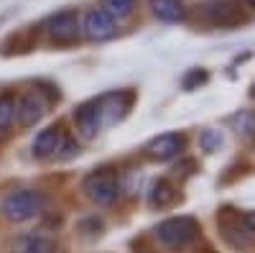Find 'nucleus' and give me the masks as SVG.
I'll use <instances>...</instances> for the list:
<instances>
[{
  "mask_svg": "<svg viewBox=\"0 0 255 253\" xmlns=\"http://www.w3.org/2000/svg\"><path fill=\"white\" fill-rule=\"evenodd\" d=\"M44 207H46L44 192H36V189H15V192H10L3 200L0 213L13 223H26V220L44 213Z\"/></svg>",
  "mask_w": 255,
  "mask_h": 253,
  "instance_id": "1",
  "label": "nucleus"
},
{
  "mask_svg": "<svg viewBox=\"0 0 255 253\" xmlns=\"http://www.w3.org/2000/svg\"><path fill=\"white\" fill-rule=\"evenodd\" d=\"M82 189L92 202L97 205H113L120 195V182L115 177V172L110 169H100V172H92L87 179L82 182Z\"/></svg>",
  "mask_w": 255,
  "mask_h": 253,
  "instance_id": "2",
  "label": "nucleus"
},
{
  "mask_svg": "<svg viewBox=\"0 0 255 253\" xmlns=\"http://www.w3.org/2000/svg\"><path fill=\"white\" fill-rule=\"evenodd\" d=\"M199 233V225L194 218H171V220H163L158 225V241L166 248H186L191 241L197 238Z\"/></svg>",
  "mask_w": 255,
  "mask_h": 253,
  "instance_id": "3",
  "label": "nucleus"
},
{
  "mask_svg": "<svg viewBox=\"0 0 255 253\" xmlns=\"http://www.w3.org/2000/svg\"><path fill=\"white\" fill-rule=\"evenodd\" d=\"M135 95L133 92H128V90H118V92H108V95H102L97 102V110H100V123H102V128L105 125H115L128 110H130V105H133Z\"/></svg>",
  "mask_w": 255,
  "mask_h": 253,
  "instance_id": "4",
  "label": "nucleus"
},
{
  "mask_svg": "<svg viewBox=\"0 0 255 253\" xmlns=\"http://www.w3.org/2000/svg\"><path fill=\"white\" fill-rule=\"evenodd\" d=\"M46 33L56 41V44H72L82 33L79 15L74 10H61L46 20Z\"/></svg>",
  "mask_w": 255,
  "mask_h": 253,
  "instance_id": "5",
  "label": "nucleus"
},
{
  "mask_svg": "<svg viewBox=\"0 0 255 253\" xmlns=\"http://www.w3.org/2000/svg\"><path fill=\"white\" fill-rule=\"evenodd\" d=\"M204 15L212 26H220V28H232V26L243 23L240 8L232 0H209L204 5Z\"/></svg>",
  "mask_w": 255,
  "mask_h": 253,
  "instance_id": "6",
  "label": "nucleus"
},
{
  "mask_svg": "<svg viewBox=\"0 0 255 253\" xmlns=\"http://www.w3.org/2000/svg\"><path fill=\"white\" fill-rule=\"evenodd\" d=\"M82 33L87 36L90 41H105V38H110L115 33V20L102 8H92L87 15H84Z\"/></svg>",
  "mask_w": 255,
  "mask_h": 253,
  "instance_id": "7",
  "label": "nucleus"
},
{
  "mask_svg": "<svg viewBox=\"0 0 255 253\" xmlns=\"http://www.w3.org/2000/svg\"><path fill=\"white\" fill-rule=\"evenodd\" d=\"M64 141H67V136H64L61 125H49V128H44V131L36 136V141H33V156L46 159V156L59 154Z\"/></svg>",
  "mask_w": 255,
  "mask_h": 253,
  "instance_id": "8",
  "label": "nucleus"
},
{
  "mask_svg": "<svg viewBox=\"0 0 255 253\" xmlns=\"http://www.w3.org/2000/svg\"><path fill=\"white\" fill-rule=\"evenodd\" d=\"M46 113V100L41 92H28L26 97H20V102H15V115L20 120V125H36Z\"/></svg>",
  "mask_w": 255,
  "mask_h": 253,
  "instance_id": "9",
  "label": "nucleus"
},
{
  "mask_svg": "<svg viewBox=\"0 0 255 253\" xmlns=\"http://www.w3.org/2000/svg\"><path fill=\"white\" fill-rule=\"evenodd\" d=\"M181 151H184V136H179V133H163L148 146V154L158 161H168V159L179 156Z\"/></svg>",
  "mask_w": 255,
  "mask_h": 253,
  "instance_id": "10",
  "label": "nucleus"
},
{
  "mask_svg": "<svg viewBox=\"0 0 255 253\" xmlns=\"http://www.w3.org/2000/svg\"><path fill=\"white\" fill-rule=\"evenodd\" d=\"M74 120H77V128L82 133V138H95L102 128V123H100V110H97V102H84L82 108L74 113Z\"/></svg>",
  "mask_w": 255,
  "mask_h": 253,
  "instance_id": "11",
  "label": "nucleus"
},
{
  "mask_svg": "<svg viewBox=\"0 0 255 253\" xmlns=\"http://www.w3.org/2000/svg\"><path fill=\"white\" fill-rule=\"evenodd\" d=\"M15 253H59V246L54 238L41 236V233H28L20 236L15 243Z\"/></svg>",
  "mask_w": 255,
  "mask_h": 253,
  "instance_id": "12",
  "label": "nucleus"
},
{
  "mask_svg": "<svg viewBox=\"0 0 255 253\" xmlns=\"http://www.w3.org/2000/svg\"><path fill=\"white\" fill-rule=\"evenodd\" d=\"M151 8L156 13L158 20H166V23H176V20L184 18V3L181 0H151Z\"/></svg>",
  "mask_w": 255,
  "mask_h": 253,
  "instance_id": "13",
  "label": "nucleus"
},
{
  "mask_svg": "<svg viewBox=\"0 0 255 253\" xmlns=\"http://www.w3.org/2000/svg\"><path fill=\"white\" fill-rule=\"evenodd\" d=\"M232 125L243 141L253 143L255 141V110H240L235 118H232Z\"/></svg>",
  "mask_w": 255,
  "mask_h": 253,
  "instance_id": "14",
  "label": "nucleus"
},
{
  "mask_svg": "<svg viewBox=\"0 0 255 253\" xmlns=\"http://www.w3.org/2000/svg\"><path fill=\"white\" fill-rule=\"evenodd\" d=\"M174 200H176V189L171 187V182L158 179V182L153 184V189H151V205L158 207V210H163V207L171 205Z\"/></svg>",
  "mask_w": 255,
  "mask_h": 253,
  "instance_id": "15",
  "label": "nucleus"
},
{
  "mask_svg": "<svg viewBox=\"0 0 255 253\" xmlns=\"http://www.w3.org/2000/svg\"><path fill=\"white\" fill-rule=\"evenodd\" d=\"M100 8L108 13L113 20H123V18H128V15H133L135 0H102Z\"/></svg>",
  "mask_w": 255,
  "mask_h": 253,
  "instance_id": "16",
  "label": "nucleus"
},
{
  "mask_svg": "<svg viewBox=\"0 0 255 253\" xmlns=\"http://www.w3.org/2000/svg\"><path fill=\"white\" fill-rule=\"evenodd\" d=\"M15 118V97L10 92L0 95V131H5Z\"/></svg>",
  "mask_w": 255,
  "mask_h": 253,
  "instance_id": "17",
  "label": "nucleus"
},
{
  "mask_svg": "<svg viewBox=\"0 0 255 253\" xmlns=\"http://www.w3.org/2000/svg\"><path fill=\"white\" fill-rule=\"evenodd\" d=\"M202 146H204V151H220L222 133L220 131H204L202 133Z\"/></svg>",
  "mask_w": 255,
  "mask_h": 253,
  "instance_id": "18",
  "label": "nucleus"
},
{
  "mask_svg": "<svg viewBox=\"0 0 255 253\" xmlns=\"http://www.w3.org/2000/svg\"><path fill=\"white\" fill-rule=\"evenodd\" d=\"M204 79H207V74H204V72H199V69H194V72H191V74L184 79V87H186V90H191L194 84H202Z\"/></svg>",
  "mask_w": 255,
  "mask_h": 253,
  "instance_id": "19",
  "label": "nucleus"
},
{
  "mask_svg": "<svg viewBox=\"0 0 255 253\" xmlns=\"http://www.w3.org/2000/svg\"><path fill=\"white\" fill-rule=\"evenodd\" d=\"M248 225H250V228H253V230H255V213H253V215H250V218H248Z\"/></svg>",
  "mask_w": 255,
  "mask_h": 253,
  "instance_id": "20",
  "label": "nucleus"
},
{
  "mask_svg": "<svg viewBox=\"0 0 255 253\" xmlns=\"http://www.w3.org/2000/svg\"><path fill=\"white\" fill-rule=\"evenodd\" d=\"M243 3H245L248 8H255V0H243Z\"/></svg>",
  "mask_w": 255,
  "mask_h": 253,
  "instance_id": "21",
  "label": "nucleus"
}]
</instances>
